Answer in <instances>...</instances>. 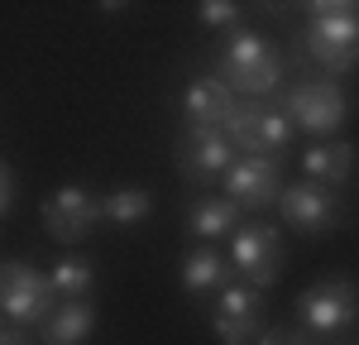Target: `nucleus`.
Returning a JSON list of instances; mask_svg holds the SVG:
<instances>
[{
    "label": "nucleus",
    "mask_w": 359,
    "mask_h": 345,
    "mask_svg": "<svg viewBox=\"0 0 359 345\" xmlns=\"http://www.w3.org/2000/svg\"><path fill=\"white\" fill-rule=\"evenodd\" d=\"M306 48L326 72H350L359 62V5L350 0L306 5Z\"/></svg>",
    "instance_id": "nucleus-1"
},
{
    "label": "nucleus",
    "mask_w": 359,
    "mask_h": 345,
    "mask_svg": "<svg viewBox=\"0 0 359 345\" xmlns=\"http://www.w3.org/2000/svg\"><path fill=\"white\" fill-rule=\"evenodd\" d=\"M230 91H245V96H264L273 91L278 77H283V62H278V48L254 34V29H235L221 48V72H216Z\"/></svg>",
    "instance_id": "nucleus-2"
},
{
    "label": "nucleus",
    "mask_w": 359,
    "mask_h": 345,
    "mask_svg": "<svg viewBox=\"0 0 359 345\" xmlns=\"http://www.w3.org/2000/svg\"><path fill=\"white\" fill-rule=\"evenodd\" d=\"M53 297H57L53 278H43L39 269H29L20 259H10L0 269V307L15 326H48V316L57 312Z\"/></svg>",
    "instance_id": "nucleus-3"
},
{
    "label": "nucleus",
    "mask_w": 359,
    "mask_h": 345,
    "mask_svg": "<svg viewBox=\"0 0 359 345\" xmlns=\"http://www.w3.org/2000/svg\"><path fill=\"white\" fill-rule=\"evenodd\" d=\"M283 115L292 125L311 130V135H335L345 125V115H350V101H345V91L335 82H302L283 96Z\"/></svg>",
    "instance_id": "nucleus-4"
},
{
    "label": "nucleus",
    "mask_w": 359,
    "mask_h": 345,
    "mask_svg": "<svg viewBox=\"0 0 359 345\" xmlns=\"http://www.w3.org/2000/svg\"><path fill=\"white\" fill-rule=\"evenodd\" d=\"M106 221V201H96L82 187H57L53 197L43 201V230L53 235L57 245H77L91 230Z\"/></svg>",
    "instance_id": "nucleus-5"
},
{
    "label": "nucleus",
    "mask_w": 359,
    "mask_h": 345,
    "mask_svg": "<svg viewBox=\"0 0 359 345\" xmlns=\"http://www.w3.org/2000/svg\"><path fill=\"white\" fill-rule=\"evenodd\" d=\"M172 158H177V172L192 177V182H216V177H225L235 168V149L225 140V130H201V125L182 130Z\"/></svg>",
    "instance_id": "nucleus-6"
},
{
    "label": "nucleus",
    "mask_w": 359,
    "mask_h": 345,
    "mask_svg": "<svg viewBox=\"0 0 359 345\" xmlns=\"http://www.w3.org/2000/svg\"><path fill=\"white\" fill-rule=\"evenodd\" d=\"M230 264L249 288H269L283 273V240L273 226H240L230 245Z\"/></svg>",
    "instance_id": "nucleus-7"
},
{
    "label": "nucleus",
    "mask_w": 359,
    "mask_h": 345,
    "mask_svg": "<svg viewBox=\"0 0 359 345\" xmlns=\"http://www.w3.org/2000/svg\"><path fill=\"white\" fill-rule=\"evenodd\" d=\"M297 312H302V321L311 331L331 336V331H345L359 316V292H355V283H345V278H326V283H316L311 292H302Z\"/></svg>",
    "instance_id": "nucleus-8"
},
{
    "label": "nucleus",
    "mask_w": 359,
    "mask_h": 345,
    "mask_svg": "<svg viewBox=\"0 0 359 345\" xmlns=\"http://www.w3.org/2000/svg\"><path fill=\"white\" fill-rule=\"evenodd\" d=\"M278 211H283V221L297 230H331L340 221V201L321 187V182H292V187H283V197H278Z\"/></svg>",
    "instance_id": "nucleus-9"
},
{
    "label": "nucleus",
    "mask_w": 359,
    "mask_h": 345,
    "mask_svg": "<svg viewBox=\"0 0 359 345\" xmlns=\"http://www.w3.org/2000/svg\"><path fill=\"white\" fill-rule=\"evenodd\" d=\"M225 197L235 206H269L273 197H283V177H278V158H240L225 172Z\"/></svg>",
    "instance_id": "nucleus-10"
},
{
    "label": "nucleus",
    "mask_w": 359,
    "mask_h": 345,
    "mask_svg": "<svg viewBox=\"0 0 359 345\" xmlns=\"http://www.w3.org/2000/svg\"><path fill=\"white\" fill-rule=\"evenodd\" d=\"M235 91L221 82V77H196L192 86H187V96H182V111H187V120L192 125H201V130H216L221 125L225 130V120L235 115Z\"/></svg>",
    "instance_id": "nucleus-11"
},
{
    "label": "nucleus",
    "mask_w": 359,
    "mask_h": 345,
    "mask_svg": "<svg viewBox=\"0 0 359 345\" xmlns=\"http://www.w3.org/2000/svg\"><path fill=\"white\" fill-rule=\"evenodd\" d=\"M355 163H359V149L350 140H321L311 144L302 154V168H306V182H321V187H340L355 177Z\"/></svg>",
    "instance_id": "nucleus-12"
},
{
    "label": "nucleus",
    "mask_w": 359,
    "mask_h": 345,
    "mask_svg": "<svg viewBox=\"0 0 359 345\" xmlns=\"http://www.w3.org/2000/svg\"><path fill=\"white\" fill-rule=\"evenodd\" d=\"M225 140L230 149H245V158H269V106L259 101H240L235 115L225 120Z\"/></svg>",
    "instance_id": "nucleus-13"
},
{
    "label": "nucleus",
    "mask_w": 359,
    "mask_h": 345,
    "mask_svg": "<svg viewBox=\"0 0 359 345\" xmlns=\"http://www.w3.org/2000/svg\"><path fill=\"white\" fill-rule=\"evenodd\" d=\"M91 326H96V312L86 302H62L48 316V326H39V336H43V345H86Z\"/></svg>",
    "instance_id": "nucleus-14"
},
{
    "label": "nucleus",
    "mask_w": 359,
    "mask_h": 345,
    "mask_svg": "<svg viewBox=\"0 0 359 345\" xmlns=\"http://www.w3.org/2000/svg\"><path fill=\"white\" fill-rule=\"evenodd\" d=\"M182 288H187L192 297L225 292V288H230V264H225L216 250H192L187 264H182Z\"/></svg>",
    "instance_id": "nucleus-15"
},
{
    "label": "nucleus",
    "mask_w": 359,
    "mask_h": 345,
    "mask_svg": "<svg viewBox=\"0 0 359 345\" xmlns=\"http://www.w3.org/2000/svg\"><path fill=\"white\" fill-rule=\"evenodd\" d=\"M187 230L201 235V240H221V235H235L240 230V206L230 197H211V201H196L187 211Z\"/></svg>",
    "instance_id": "nucleus-16"
},
{
    "label": "nucleus",
    "mask_w": 359,
    "mask_h": 345,
    "mask_svg": "<svg viewBox=\"0 0 359 345\" xmlns=\"http://www.w3.org/2000/svg\"><path fill=\"white\" fill-rule=\"evenodd\" d=\"M48 278H53L57 297H67V302H82L86 292H91V283H96V273H91L86 259H57Z\"/></svg>",
    "instance_id": "nucleus-17"
},
{
    "label": "nucleus",
    "mask_w": 359,
    "mask_h": 345,
    "mask_svg": "<svg viewBox=\"0 0 359 345\" xmlns=\"http://www.w3.org/2000/svg\"><path fill=\"white\" fill-rule=\"evenodd\" d=\"M149 211H154V197L144 187H125V192L106 197V221H115V226H139Z\"/></svg>",
    "instance_id": "nucleus-18"
},
{
    "label": "nucleus",
    "mask_w": 359,
    "mask_h": 345,
    "mask_svg": "<svg viewBox=\"0 0 359 345\" xmlns=\"http://www.w3.org/2000/svg\"><path fill=\"white\" fill-rule=\"evenodd\" d=\"M264 302H259V288H225L221 292V307H216V316H230V321H264Z\"/></svg>",
    "instance_id": "nucleus-19"
},
{
    "label": "nucleus",
    "mask_w": 359,
    "mask_h": 345,
    "mask_svg": "<svg viewBox=\"0 0 359 345\" xmlns=\"http://www.w3.org/2000/svg\"><path fill=\"white\" fill-rule=\"evenodd\" d=\"M216 336H221V345H259L264 341V321H230V316H216Z\"/></svg>",
    "instance_id": "nucleus-20"
},
{
    "label": "nucleus",
    "mask_w": 359,
    "mask_h": 345,
    "mask_svg": "<svg viewBox=\"0 0 359 345\" xmlns=\"http://www.w3.org/2000/svg\"><path fill=\"white\" fill-rule=\"evenodd\" d=\"M196 15H201L206 25H230V20H240V10H235L230 0H206V5H201Z\"/></svg>",
    "instance_id": "nucleus-21"
},
{
    "label": "nucleus",
    "mask_w": 359,
    "mask_h": 345,
    "mask_svg": "<svg viewBox=\"0 0 359 345\" xmlns=\"http://www.w3.org/2000/svg\"><path fill=\"white\" fill-rule=\"evenodd\" d=\"M15 197H20V192H15V168H0V211H5V216L15 211Z\"/></svg>",
    "instance_id": "nucleus-22"
},
{
    "label": "nucleus",
    "mask_w": 359,
    "mask_h": 345,
    "mask_svg": "<svg viewBox=\"0 0 359 345\" xmlns=\"http://www.w3.org/2000/svg\"><path fill=\"white\" fill-rule=\"evenodd\" d=\"M259 345H311L306 336H297V331H273V336H264Z\"/></svg>",
    "instance_id": "nucleus-23"
},
{
    "label": "nucleus",
    "mask_w": 359,
    "mask_h": 345,
    "mask_svg": "<svg viewBox=\"0 0 359 345\" xmlns=\"http://www.w3.org/2000/svg\"><path fill=\"white\" fill-rule=\"evenodd\" d=\"M0 345H29L25 326H5V336H0Z\"/></svg>",
    "instance_id": "nucleus-24"
}]
</instances>
